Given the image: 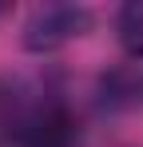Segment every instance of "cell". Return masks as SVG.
<instances>
[{
    "label": "cell",
    "instance_id": "obj_1",
    "mask_svg": "<svg viewBox=\"0 0 143 147\" xmlns=\"http://www.w3.org/2000/svg\"><path fill=\"white\" fill-rule=\"evenodd\" d=\"M88 24H92L88 8L48 4V8H40V12L28 20V28H24V44H28L32 52H52V48H60V44H68V40H76Z\"/></svg>",
    "mask_w": 143,
    "mask_h": 147
},
{
    "label": "cell",
    "instance_id": "obj_2",
    "mask_svg": "<svg viewBox=\"0 0 143 147\" xmlns=\"http://www.w3.org/2000/svg\"><path fill=\"white\" fill-rule=\"evenodd\" d=\"M99 103L107 111H143V60H127L103 76Z\"/></svg>",
    "mask_w": 143,
    "mask_h": 147
},
{
    "label": "cell",
    "instance_id": "obj_3",
    "mask_svg": "<svg viewBox=\"0 0 143 147\" xmlns=\"http://www.w3.org/2000/svg\"><path fill=\"white\" fill-rule=\"evenodd\" d=\"M115 32H119V44L131 60H143V0H131L119 8V20H115Z\"/></svg>",
    "mask_w": 143,
    "mask_h": 147
}]
</instances>
